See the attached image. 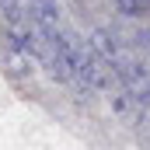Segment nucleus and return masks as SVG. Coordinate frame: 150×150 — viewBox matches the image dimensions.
I'll return each mask as SVG.
<instances>
[{
  "instance_id": "nucleus-1",
  "label": "nucleus",
  "mask_w": 150,
  "mask_h": 150,
  "mask_svg": "<svg viewBox=\"0 0 150 150\" xmlns=\"http://www.w3.org/2000/svg\"><path fill=\"white\" fill-rule=\"evenodd\" d=\"M25 18L35 28L38 38H49L63 28V14H59V0H25Z\"/></svg>"
},
{
  "instance_id": "nucleus-2",
  "label": "nucleus",
  "mask_w": 150,
  "mask_h": 150,
  "mask_svg": "<svg viewBox=\"0 0 150 150\" xmlns=\"http://www.w3.org/2000/svg\"><path fill=\"white\" fill-rule=\"evenodd\" d=\"M115 11L119 14H126V18H143L150 14V0H112Z\"/></svg>"
}]
</instances>
